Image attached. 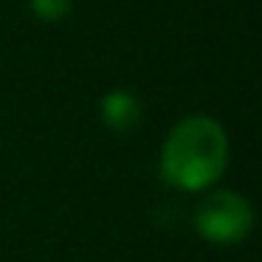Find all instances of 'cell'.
<instances>
[{
	"instance_id": "1",
	"label": "cell",
	"mask_w": 262,
	"mask_h": 262,
	"mask_svg": "<svg viewBox=\"0 0 262 262\" xmlns=\"http://www.w3.org/2000/svg\"><path fill=\"white\" fill-rule=\"evenodd\" d=\"M228 164V136L211 116L181 119L161 147V175L181 192H200L220 181Z\"/></svg>"
},
{
	"instance_id": "4",
	"label": "cell",
	"mask_w": 262,
	"mask_h": 262,
	"mask_svg": "<svg viewBox=\"0 0 262 262\" xmlns=\"http://www.w3.org/2000/svg\"><path fill=\"white\" fill-rule=\"evenodd\" d=\"M29 6H31V12H34L40 20H46V23H57V20L68 17L74 0H29Z\"/></svg>"
},
{
	"instance_id": "2",
	"label": "cell",
	"mask_w": 262,
	"mask_h": 262,
	"mask_svg": "<svg viewBox=\"0 0 262 262\" xmlns=\"http://www.w3.org/2000/svg\"><path fill=\"white\" fill-rule=\"evenodd\" d=\"M194 228L206 243L237 245L254 228V206L231 189L209 192L194 209Z\"/></svg>"
},
{
	"instance_id": "3",
	"label": "cell",
	"mask_w": 262,
	"mask_h": 262,
	"mask_svg": "<svg viewBox=\"0 0 262 262\" xmlns=\"http://www.w3.org/2000/svg\"><path fill=\"white\" fill-rule=\"evenodd\" d=\"M99 110H102L104 127L113 130V133H133L138 124H141V116H144L141 99H138L133 91H121V88L104 93Z\"/></svg>"
}]
</instances>
